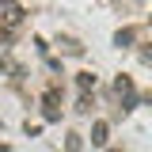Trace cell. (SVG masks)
Masks as SVG:
<instances>
[{"label": "cell", "mask_w": 152, "mask_h": 152, "mask_svg": "<svg viewBox=\"0 0 152 152\" xmlns=\"http://www.w3.org/2000/svg\"><path fill=\"white\" fill-rule=\"evenodd\" d=\"M91 141H95V145H103V141H107V122H95V129H91Z\"/></svg>", "instance_id": "6da1fadb"}, {"label": "cell", "mask_w": 152, "mask_h": 152, "mask_svg": "<svg viewBox=\"0 0 152 152\" xmlns=\"http://www.w3.org/2000/svg\"><path fill=\"white\" fill-rule=\"evenodd\" d=\"M88 88H95V76L91 72H80V91H88Z\"/></svg>", "instance_id": "7a4b0ae2"}, {"label": "cell", "mask_w": 152, "mask_h": 152, "mask_svg": "<svg viewBox=\"0 0 152 152\" xmlns=\"http://www.w3.org/2000/svg\"><path fill=\"white\" fill-rule=\"evenodd\" d=\"M114 42H118V46H129V42H133V31H118V38H114Z\"/></svg>", "instance_id": "3957f363"}, {"label": "cell", "mask_w": 152, "mask_h": 152, "mask_svg": "<svg viewBox=\"0 0 152 152\" xmlns=\"http://www.w3.org/2000/svg\"><path fill=\"white\" fill-rule=\"evenodd\" d=\"M0 152H8V148H4V145H0Z\"/></svg>", "instance_id": "277c9868"}]
</instances>
